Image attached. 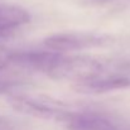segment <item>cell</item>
<instances>
[{
    "mask_svg": "<svg viewBox=\"0 0 130 130\" xmlns=\"http://www.w3.org/2000/svg\"><path fill=\"white\" fill-rule=\"evenodd\" d=\"M104 70V63L93 57H70L62 54V57L49 68L47 75L54 80H67L78 84L100 77Z\"/></svg>",
    "mask_w": 130,
    "mask_h": 130,
    "instance_id": "cell-1",
    "label": "cell"
},
{
    "mask_svg": "<svg viewBox=\"0 0 130 130\" xmlns=\"http://www.w3.org/2000/svg\"><path fill=\"white\" fill-rule=\"evenodd\" d=\"M62 57L59 52L41 51H0V70L23 68L48 72L49 68Z\"/></svg>",
    "mask_w": 130,
    "mask_h": 130,
    "instance_id": "cell-2",
    "label": "cell"
},
{
    "mask_svg": "<svg viewBox=\"0 0 130 130\" xmlns=\"http://www.w3.org/2000/svg\"><path fill=\"white\" fill-rule=\"evenodd\" d=\"M112 42V38L101 33H59L44 39V45L54 52L82 51L91 48L106 47Z\"/></svg>",
    "mask_w": 130,
    "mask_h": 130,
    "instance_id": "cell-3",
    "label": "cell"
},
{
    "mask_svg": "<svg viewBox=\"0 0 130 130\" xmlns=\"http://www.w3.org/2000/svg\"><path fill=\"white\" fill-rule=\"evenodd\" d=\"M9 104L13 106V109L23 114H28L42 119H58L64 121V119L70 114L68 111H66L64 105L42 97L18 95L11 96L9 99Z\"/></svg>",
    "mask_w": 130,
    "mask_h": 130,
    "instance_id": "cell-4",
    "label": "cell"
},
{
    "mask_svg": "<svg viewBox=\"0 0 130 130\" xmlns=\"http://www.w3.org/2000/svg\"><path fill=\"white\" fill-rule=\"evenodd\" d=\"M64 123L70 130H118L116 125L107 118L91 112H70Z\"/></svg>",
    "mask_w": 130,
    "mask_h": 130,
    "instance_id": "cell-5",
    "label": "cell"
},
{
    "mask_svg": "<svg viewBox=\"0 0 130 130\" xmlns=\"http://www.w3.org/2000/svg\"><path fill=\"white\" fill-rule=\"evenodd\" d=\"M130 86V80L124 77H105L92 78L76 84L73 88L80 93H105L114 90H120Z\"/></svg>",
    "mask_w": 130,
    "mask_h": 130,
    "instance_id": "cell-6",
    "label": "cell"
},
{
    "mask_svg": "<svg viewBox=\"0 0 130 130\" xmlns=\"http://www.w3.org/2000/svg\"><path fill=\"white\" fill-rule=\"evenodd\" d=\"M30 14L17 5H0V33L9 32L29 23Z\"/></svg>",
    "mask_w": 130,
    "mask_h": 130,
    "instance_id": "cell-7",
    "label": "cell"
},
{
    "mask_svg": "<svg viewBox=\"0 0 130 130\" xmlns=\"http://www.w3.org/2000/svg\"><path fill=\"white\" fill-rule=\"evenodd\" d=\"M0 130H11V129H10V126L8 124H5L3 120H0Z\"/></svg>",
    "mask_w": 130,
    "mask_h": 130,
    "instance_id": "cell-8",
    "label": "cell"
}]
</instances>
